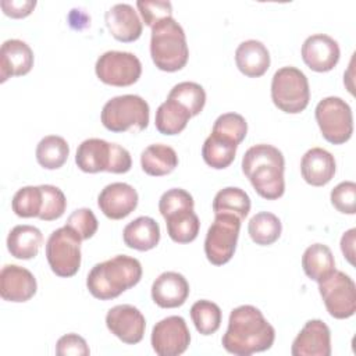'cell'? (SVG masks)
Returning a JSON list of instances; mask_svg holds the SVG:
<instances>
[{
	"label": "cell",
	"instance_id": "obj_26",
	"mask_svg": "<svg viewBox=\"0 0 356 356\" xmlns=\"http://www.w3.org/2000/svg\"><path fill=\"white\" fill-rule=\"evenodd\" d=\"M142 170L152 177H163L175 170L178 165L177 152L167 145H149L140 154Z\"/></svg>",
	"mask_w": 356,
	"mask_h": 356
},
{
	"label": "cell",
	"instance_id": "obj_45",
	"mask_svg": "<svg viewBox=\"0 0 356 356\" xmlns=\"http://www.w3.org/2000/svg\"><path fill=\"white\" fill-rule=\"evenodd\" d=\"M355 236L356 228H350L341 238V250L350 264H355Z\"/></svg>",
	"mask_w": 356,
	"mask_h": 356
},
{
	"label": "cell",
	"instance_id": "obj_7",
	"mask_svg": "<svg viewBox=\"0 0 356 356\" xmlns=\"http://www.w3.org/2000/svg\"><path fill=\"white\" fill-rule=\"evenodd\" d=\"M273 103L284 113L298 114L310 100L309 81L296 67H282L275 71L271 81Z\"/></svg>",
	"mask_w": 356,
	"mask_h": 356
},
{
	"label": "cell",
	"instance_id": "obj_4",
	"mask_svg": "<svg viewBox=\"0 0 356 356\" xmlns=\"http://www.w3.org/2000/svg\"><path fill=\"white\" fill-rule=\"evenodd\" d=\"M150 56L154 65L167 72L182 70L189 58L184 28L171 17L152 28Z\"/></svg>",
	"mask_w": 356,
	"mask_h": 356
},
{
	"label": "cell",
	"instance_id": "obj_2",
	"mask_svg": "<svg viewBox=\"0 0 356 356\" xmlns=\"http://www.w3.org/2000/svg\"><path fill=\"white\" fill-rule=\"evenodd\" d=\"M285 159L273 145L259 143L249 147L242 157V171L254 191L267 200H275L285 192Z\"/></svg>",
	"mask_w": 356,
	"mask_h": 356
},
{
	"label": "cell",
	"instance_id": "obj_31",
	"mask_svg": "<svg viewBox=\"0 0 356 356\" xmlns=\"http://www.w3.org/2000/svg\"><path fill=\"white\" fill-rule=\"evenodd\" d=\"M214 214H234L243 220L250 211V197L249 195L236 186H227L218 191L213 200Z\"/></svg>",
	"mask_w": 356,
	"mask_h": 356
},
{
	"label": "cell",
	"instance_id": "obj_22",
	"mask_svg": "<svg viewBox=\"0 0 356 356\" xmlns=\"http://www.w3.org/2000/svg\"><path fill=\"white\" fill-rule=\"evenodd\" d=\"M337 164L334 156L323 147L309 149L300 160L303 179L312 186H324L335 175Z\"/></svg>",
	"mask_w": 356,
	"mask_h": 356
},
{
	"label": "cell",
	"instance_id": "obj_25",
	"mask_svg": "<svg viewBox=\"0 0 356 356\" xmlns=\"http://www.w3.org/2000/svg\"><path fill=\"white\" fill-rule=\"evenodd\" d=\"M43 243V235L39 228L28 224L15 225L7 236V249L15 259H33Z\"/></svg>",
	"mask_w": 356,
	"mask_h": 356
},
{
	"label": "cell",
	"instance_id": "obj_36",
	"mask_svg": "<svg viewBox=\"0 0 356 356\" xmlns=\"http://www.w3.org/2000/svg\"><path fill=\"white\" fill-rule=\"evenodd\" d=\"M13 211L22 218L39 217L42 210V191L40 186H22L18 189L11 200Z\"/></svg>",
	"mask_w": 356,
	"mask_h": 356
},
{
	"label": "cell",
	"instance_id": "obj_35",
	"mask_svg": "<svg viewBox=\"0 0 356 356\" xmlns=\"http://www.w3.org/2000/svg\"><path fill=\"white\" fill-rule=\"evenodd\" d=\"M167 99L175 100L184 106L191 115H197L206 104V92L202 85L191 81H184L172 86Z\"/></svg>",
	"mask_w": 356,
	"mask_h": 356
},
{
	"label": "cell",
	"instance_id": "obj_13",
	"mask_svg": "<svg viewBox=\"0 0 356 356\" xmlns=\"http://www.w3.org/2000/svg\"><path fill=\"white\" fill-rule=\"evenodd\" d=\"M152 348L160 356L182 355L191 343V332L181 316H168L153 327Z\"/></svg>",
	"mask_w": 356,
	"mask_h": 356
},
{
	"label": "cell",
	"instance_id": "obj_9",
	"mask_svg": "<svg viewBox=\"0 0 356 356\" xmlns=\"http://www.w3.org/2000/svg\"><path fill=\"white\" fill-rule=\"evenodd\" d=\"M316 121L324 139L332 145L348 142L353 134V115L350 106L337 96L320 100L314 110Z\"/></svg>",
	"mask_w": 356,
	"mask_h": 356
},
{
	"label": "cell",
	"instance_id": "obj_3",
	"mask_svg": "<svg viewBox=\"0 0 356 356\" xmlns=\"http://www.w3.org/2000/svg\"><path fill=\"white\" fill-rule=\"evenodd\" d=\"M140 278V261L127 254H117L92 267L86 277V286L96 299L110 300L135 286Z\"/></svg>",
	"mask_w": 356,
	"mask_h": 356
},
{
	"label": "cell",
	"instance_id": "obj_11",
	"mask_svg": "<svg viewBox=\"0 0 356 356\" xmlns=\"http://www.w3.org/2000/svg\"><path fill=\"white\" fill-rule=\"evenodd\" d=\"M318 292L327 312L334 318H349L356 312V285L343 271L334 270L318 282Z\"/></svg>",
	"mask_w": 356,
	"mask_h": 356
},
{
	"label": "cell",
	"instance_id": "obj_10",
	"mask_svg": "<svg viewBox=\"0 0 356 356\" xmlns=\"http://www.w3.org/2000/svg\"><path fill=\"white\" fill-rule=\"evenodd\" d=\"M241 218L234 214H214V221L207 229L204 239V254L214 266L228 263L236 249L241 229Z\"/></svg>",
	"mask_w": 356,
	"mask_h": 356
},
{
	"label": "cell",
	"instance_id": "obj_23",
	"mask_svg": "<svg viewBox=\"0 0 356 356\" xmlns=\"http://www.w3.org/2000/svg\"><path fill=\"white\" fill-rule=\"evenodd\" d=\"M235 63L243 75L259 78L270 68L268 49L260 40H245L235 50Z\"/></svg>",
	"mask_w": 356,
	"mask_h": 356
},
{
	"label": "cell",
	"instance_id": "obj_21",
	"mask_svg": "<svg viewBox=\"0 0 356 356\" xmlns=\"http://www.w3.org/2000/svg\"><path fill=\"white\" fill-rule=\"evenodd\" d=\"M33 67V51L24 40L8 39L0 49V82L26 75Z\"/></svg>",
	"mask_w": 356,
	"mask_h": 356
},
{
	"label": "cell",
	"instance_id": "obj_6",
	"mask_svg": "<svg viewBox=\"0 0 356 356\" xmlns=\"http://www.w3.org/2000/svg\"><path fill=\"white\" fill-rule=\"evenodd\" d=\"M150 108L147 102L138 95H121L110 99L102 110L100 120L111 132L143 131L149 124Z\"/></svg>",
	"mask_w": 356,
	"mask_h": 356
},
{
	"label": "cell",
	"instance_id": "obj_15",
	"mask_svg": "<svg viewBox=\"0 0 356 356\" xmlns=\"http://www.w3.org/2000/svg\"><path fill=\"white\" fill-rule=\"evenodd\" d=\"M300 53L305 64L316 72L331 71L341 56L338 42L325 33H314L306 38Z\"/></svg>",
	"mask_w": 356,
	"mask_h": 356
},
{
	"label": "cell",
	"instance_id": "obj_17",
	"mask_svg": "<svg viewBox=\"0 0 356 356\" xmlns=\"http://www.w3.org/2000/svg\"><path fill=\"white\" fill-rule=\"evenodd\" d=\"M293 356H330L331 332L321 320H309L292 342Z\"/></svg>",
	"mask_w": 356,
	"mask_h": 356
},
{
	"label": "cell",
	"instance_id": "obj_39",
	"mask_svg": "<svg viewBox=\"0 0 356 356\" xmlns=\"http://www.w3.org/2000/svg\"><path fill=\"white\" fill-rule=\"evenodd\" d=\"M65 225L72 228L79 235V238L82 241H86L96 234L99 222H97L95 213L90 209L81 207V209L74 210L68 216Z\"/></svg>",
	"mask_w": 356,
	"mask_h": 356
},
{
	"label": "cell",
	"instance_id": "obj_41",
	"mask_svg": "<svg viewBox=\"0 0 356 356\" xmlns=\"http://www.w3.org/2000/svg\"><path fill=\"white\" fill-rule=\"evenodd\" d=\"M195 202L189 192L182 188H172L165 191L159 200V211L163 218L177 210L193 209Z\"/></svg>",
	"mask_w": 356,
	"mask_h": 356
},
{
	"label": "cell",
	"instance_id": "obj_32",
	"mask_svg": "<svg viewBox=\"0 0 356 356\" xmlns=\"http://www.w3.org/2000/svg\"><path fill=\"white\" fill-rule=\"evenodd\" d=\"M282 224L280 218L270 211L256 213L248 224L250 239L260 246L273 245L281 236Z\"/></svg>",
	"mask_w": 356,
	"mask_h": 356
},
{
	"label": "cell",
	"instance_id": "obj_37",
	"mask_svg": "<svg viewBox=\"0 0 356 356\" xmlns=\"http://www.w3.org/2000/svg\"><path fill=\"white\" fill-rule=\"evenodd\" d=\"M42 191V210L39 218L43 221H53L60 218L67 207L64 192L54 185H39Z\"/></svg>",
	"mask_w": 356,
	"mask_h": 356
},
{
	"label": "cell",
	"instance_id": "obj_8",
	"mask_svg": "<svg viewBox=\"0 0 356 356\" xmlns=\"http://www.w3.org/2000/svg\"><path fill=\"white\" fill-rule=\"evenodd\" d=\"M79 235L64 225L54 229L46 242V259L51 271L63 278L72 277L81 267Z\"/></svg>",
	"mask_w": 356,
	"mask_h": 356
},
{
	"label": "cell",
	"instance_id": "obj_38",
	"mask_svg": "<svg viewBox=\"0 0 356 356\" xmlns=\"http://www.w3.org/2000/svg\"><path fill=\"white\" fill-rule=\"evenodd\" d=\"M211 132L239 145L246 136L248 122L245 117L238 113H224L214 121Z\"/></svg>",
	"mask_w": 356,
	"mask_h": 356
},
{
	"label": "cell",
	"instance_id": "obj_30",
	"mask_svg": "<svg viewBox=\"0 0 356 356\" xmlns=\"http://www.w3.org/2000/svg\"><path fill=\"white\" fill-rule=\"evenodd\" d=\"M191 117V113L184 106H181L175 100L167 99L159 106L154 124L160 134L177 135L185 129Z\"/></svg>",
	"mask_w": 356,
	"mask_h": 356
},
{
	"label": "cell",
	"instance_id": "obj_20",
	"mask_svg": "<svg viewBox=\"0 0 356 356\" xmlns=\"http://www.w3.org/2000/svg\"><path fill=\"white\" fill-rule=\"evenodd\" d=\"M104 21L111 36L120 42H134L142 35V21L128 3H118L110 7L104 14Z\"/></svg>",
	"mask_w": 356,
	"mask_h": 356
},
{
	"label": "cell",
	"instance_id": "obj_24",
	"mask_svg": "<svg viewBox=\"0 0 356 356\" xmlns=\"http://www.w3.org/2000/svg\"><path fill=\"white\" fill-rule=\"evenodd\" d=\"M122 238L128 248L146 252L157 246L160 241V227L154 218L140 216L125 225Z\"/></svg>",
	"mask_w": 356,
	"mask_h": 356
},
{
	"label": "cell",
	"instance_id": "obj_1",
	"mask_svg": "<svg viewBox=\"0 0 356 356\" xmlns=\"http://www.w3.org/2000/svg\"><path fill=\"white\" fill-rule=\"evenodd\" d=\"M275 330L252 305H242L231 310L228 328L222 335L224 349L236 356H250L273 346Z\"/></svg>",
	"mask_w": 356,
	"mask_h": 356
},
{
	"label": "cell",
	"instance_id": "obj_5",
	"mask_svg": "<svg viewBox=\"0 0 356 356\" xmlns=\"http://www.w3.org/2000/svg\"><path fill=\"white\" fill-rule=\"evenodd\" d=\"M75 163L81 171L89 174L100 171L124 174L132 167L131 154L125 147L100 138L85 139L76 149Z\"/></svg>",
	"mask_w": 356,
	"mask_h": 356
},
{
	"label": "cell",
	"instance_id": "obj_16",
	"mask_svg": "<svg viewBox=\"0 0 356 356\" xmlns=\"http://www.w3.org/2000/svg\"><path fill=\"white\" fill-rule=\"evenodd\" d=\"M138 200V192L134 186L125 182H113L99 193L97 206L107 218L121 220L136 209Z\"/></svg>",
	"mask_w": 356,
	"mask_h": 356
},
{
	"label": "cell",
	"instance_id": "obj_42",
	"mask_svg": "<svg viewBox=\"0 0 356 356\" xmlns=\"http://www.w3.org/2000/svg\"><path fill=\"white\" fill-rule=\"evenodd\" d=\"M332 206L343 214L356 213V184L353 181L339 182L331 191Z\"/></svg>",
	"mask_w": 356,
	"mask_h": 356
},
{
	"label": "cell",
	"instance_id": "obj_40",
	"mask_svg": "<svg viewBox=\"0 0 356 356\" xmlns=\"http://www.w3.org/2000/svg\"><path fill=\"white\" fill-rule=\"evenodd\" d=\"M136 7L143 22L150 28L160 21L172 17V6L167 0H138Z\"/></svg>",
	"mask_w": 356,
	"mask_h": 356
},
{
	"label": "cell",
	"instance_id": "obj_44",
	"mask_svg": "<svg viewBox=\"0 0 356 356\" xmlns=\"http://www.w3.org/2000/svg\"><path fill=\"white\" fill-rule=\"evenodd\" d=\"M3 13L11 18L28 17L36 7L35 0H3L0 3Z\"/></svg>",
	"mask_w": 356,
	"mask_h": 356
},
{
	"label": "cell",
	"instance_id": "obj_34",
	"mask_svg": "<svg viewBox=\"0 0 356 356\" xmlns=\"http://www.w3.org/2000/svg\"><path fill=\"white\" fill-rule=\"evenodd\" d=\"M221 309L217 303L211 300H197L191 307V318L195 328L202 335L214 334L221 325Z\"/></svg>",
	"mask_w": 356,
	"mask_h": 356
},
{
	"label": "cell",
	"instance_id": "obj_14",
	"mask_svg": "<svg viewBox=\"0 0 356 356\" xmlns=\"http://www.w3.org/2000/svg\"><path fill=\"white\" fill-rule=\"evenodd\" d=\"M106 325L124 343L135 345L143 338L146 320L140 310L132 305H117L106 314Z\"/></svg>",
	"mask_w": 356,
	"mask_h": 356
},
{
	"label": "cell",
	"instance_id": "obj_43",
	"mask_svg": "<svg viewBox=\"0 0 356 356\" xmlns=\"http://www.w3.org/2000/svg\"><path fill=\"white\" fill-rule=\"evenodd\" d=\"M56 353L58 356H88L90 350L86 341L81 335L71 332L58 338L56 343Z\"/></svg>",
	"mask_w": 356,
	"mask_h": 356
},
{
	"label": "cell",
	"instance_id": "obj_27",
	"mask_svg": "<svg viewBox=\"0 0 356 356\" xmlns=\"http://www.w3.org/2000/svg\"><path fill=\"white\" fill-rule=\"evenodd\" d=\"M302 267L310 280L321 282L335 270L334 254L327 245L313 243L303 252Z\"/></svg>",
	"mask_w": 356,
	"mask_h": 356
},
{
	"label": "cell",
	"instance_id": "obj_19",
	"mask_svg": "<svg viewBox=\"0 0 356 356\" xmlns=\"http://www.w3.org/2000/svg\"><path fill=\"white\" fill-rule=\"evenodd\" d=\"M189 296V284L186 278L177 271L161 273L152 285V299L163 309L182 306Z\"/></svg>",
	"mask_w": 356,
	"mask_h": 356
},
{
	"label": "cell",
	"instance_id": "obj_18",
	"mask_svg": "<svg viewBox=\"0 0 356 356\" xmlns=\"http://www.w3.org/2000/svg\"><path fill=\"white\" fill-rule=\"evenodd\" d=\"M38 289L35 275L25 267L6 264L0 271V295L8 302H26Z\"/></svg>",
	"mask_w": 356,
	"mask_h": 356
},
{
	"label": "cell",
	"instance_id": "obj_29",
	"mask_svg": "<svg viewBox=\"0 0 356 356\" xmlns=\"http://www.w3.org/2000/svg\"><path fill=\"white\" fill-rule=\"evenodd\" d=\"M236 149L238 145L235 142L211 132L203 143L202 157L211 168L224 170L234 161Z\"/></svg>",
	"mask_w": 356,
	"mask_h": 356
},
{
	"label": "cell",
	"instance_id": "obj_12",
	"mask_svg": "<svg viewBox=\"0 0 356 356\" xmlns=\"http://www.w3.org/2000/svg\"><path fill=\"white\" fill-rule=\"evenodd\" d=\"M95 72L106 85L129 86L140 78L142 64L134 53L108 50L97 58Z\"/></svg>",
	"mask_w": 356,
	"mask_h": 356
},
{
	"label": "cell",
	"instance_id": "obj_28",
	"mask_svg": "<svg viewBox=\"0 0 356 356\" xmlns=\"http://www.w3.org/2000/svg\"><path fill=\"white\" fill-rule=\"evenodd\" d=\"M168 236L177 243H189L196 239L200 221L193 209L177 210L164 217Z\"/></svg>",
	"mask_w": 356,
	"mask_h": 356
},
{
	"label": "cell",
	"instance_id": "obj_33",
	"mask_svg": "<svg viewBox=\"0 0 356 356\" xmlns=\"http://www.w3.org/2000/svg\"><path fill=\"white\" fill-rule=\"evenodd\" d=\"M70 154V146L63 136L47 135L36 146V160L46 170H57L64 165Z\"/></svg>",
	"mask_w": 356,
	"mask_h": 356
}]
</instances>
